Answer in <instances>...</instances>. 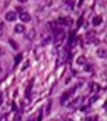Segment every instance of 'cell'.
I'll return each mask as SVG.
<instances>
[{
	"label": "cell",
	"mask_w": 107,
	"mask_h": 121,
	"mask_svg": "<svg viewBox=\"0 0 107 121\" xmlns=\"http://www.w3.org/2000/svg\"><path fill=\"white\" fill-rule=\"evenodd\" d=\"M35 30H30V31L28 32V34L26 35V37L29 39V40H34V37H35Z\"/></svg>",
	"instance_id": "9c48e42d"
},
{
	"label": "cell",
	"mask_w": 107,
	"mask_h": 121,
	"mask_svg": "<svg viewBox=\"0 0 107 121\" xmlns=\"http://www.w3.org/2000/svg\"><path fill=\"white\" fill-rule=\"evenodd\" d=\"M30 15L28 13H21L20 14V19L21 20L22 22H28L30 20Z\"/></svg>",
	"instance_id": "277c9868"
},
{
	"label": "cell",
	"mask_w": 107,
	"mask_h": 121,
	"mask_svg": "<svg viewBox=\"0 0 107 121\" xmlns=\"http://www.w3.org/2000/svg\"><path fill=\"white\" fill-rule=\"evenodd\" d=\"M102 17H101V16H96L93 17L92 19V23L94 26H99L100 24H101V22H102Z\"/></svg>",
	"instance_id": "ba28073f"
},
{
	"label": "cell",
	"mask_w": 107,
	"mask_h": 121,
	"mask_svg": "<svg viewBox=\"0 0 107 121\" xmlns=\"http://www.w3.org/2000/svg\"><path fill=\"white\" fill-rule=\"evenodd\" d=\"M0 53H1V49H0Z\"/></svg>",
	"instance_id": "d6986e66"
},
{
	"label": "cell",
	"mask_w": 107,
	"mask_h": 121,
	"mask_svg": "<svg viewBox=\"0 0 107 121\" xmlns=\"http://www.w3.org/2000/svg\"><path fill=\"white\" fill-rule=\"evenodd\" d=\"M97 115H93V116H91L88 119V121H97Z\"/></svg>",
	"instance_id": "4fadbf2b"
},
{
	"label": "cell",
	"mask_w": 107,
	"mask_h": 121,
	"mask_svg": "<svg viewBox=\"0 0 107 121\" xmlns=\"http://www.w3.org/2000/svg\"><path fill=\"white\" fill-rule=\"evenodd\" d=\"M3 27H2V25H1V26H0V36L3 35Z\"/></svg>",
	"instance_id": "5bb4252c"
},
{
	"label": "cell",
	"mask_w": 107,
	"mask_h": 121,
	"mask_svg": "<svg viewBox=\"0 0 107 121\" xmlns=\"http://www.w3.org/2000/svg\"><path fill=\"white\" fill-rule=\"evenodd\" d=\"M65 121H73V120H70V119H67V120H65Z\"/></svg>",
	"instance_id": "e0dca14e"
},
{
	"label": "cell",
	"mask_w": 107,
	"mask_h": 121,
	"mask_svg": "<svg viewBox=\"0 0 107 121\" xmlns=\"http://www.w3.org/2000/svg\"><path fill=\"white\" fill-rule=\"evenodd\" d=\"M14 30H15V32H16V33H19V34L23 33V32H25V26L21 24H17V25L15 26Z\"/></svg>",
	"instance_id": "52a82bcc"
},
{
	"label": "cell",
	"mask_w": 107,
	"mask_h": 121,
	"mask_svg": "<svg viewBox=\"0 0 107 121\" xmlns=\"http://www.w3.org/2000/svg\"><path fill=\"white\" fill-rule=\"evenodd\" d=\"M87 62V59L84 56H79L77 59V64L79 65H83V64H85Z\"/></svg>",
	"instance_id": "30bf717a"
},
{
	"label": "cell",
	"mask_w": 107,
	"mask_h": 121,
	"mask_svg": "<svg viewBox=\"0 0 107 121\" xmlns=\"http://www.w3.org/2000/svg\"><path fill=\"white\" fill-rule=\"evenodd\" d=\"M28 121H35V120H34V118H31V119H30Z\"/></svg>",
	"instance_id": "2e32d148"
},
{
	"label": "cell",
	"mask_w": 107,
	"mask_h": 121,
	"mask_svg": "<svg viewBox=\"0 0 107 121\" xmlns=\"http://www.w3.org/2000/svg\"><path fill=\"white\" fill-rule=\"evenodd\" d=\"M19 2H21V3H26L27 0H18Z\"/></svg>",
	"instance_id": "9a60e30c"
},
{
	"label": "cell",
	"mask_w": 107,
	"mask_h": 121,
	"mask_svg": "<svg viewBox=\"0 0 107 121\" xmlns=\"http://www.w3.org/2000/svg\"><path fill=\"white\" fill-rule=\"evenodd\" d=\"M96 54H97L98 57L101 58V59H105V58H106V55H107L106 49H104V48H100V49H97Z\"/></svg>",
	"instance_id": "5b68a950"
},
{
	"label": "cell",
	"mask_w": 107,
	"mask_h": 121,
	"mask_svg": "<svg viewBox=\"0 0 107 121\" xmlns=\"http://www.w3.org/2000/svg\"><path fill=\"white\" fill-rule=\"evenodd\" d=\"M65 36V32L63 30H59V31H57L55 35V39H54V45L57 47L60 46V45L63 43Z\"/></svg>",
	"instance_id": "6da1fadb"
},
{
	"label": "cell",
	"mask_w": 107,
	"mask_h": 121,
	"mask_svg": "<svg viewBox=\"0 0 107 121\" xmlns=\"http://www.w3.org/2000/svg\"><path fill=\"white\" fill-rule=\"evenodd\" d=\"M74 23V20L70 17H66L63 18V22L62 24L66 26H71Z\"/></svg>",
	"instance_id": "8992f818"
},
{
	"label": "cell",
	"mask_w": 107,
	"mask_h": 121,
	"mask_svg": "<svg viewBox=\"0 0 107 121\" xmlns=\"http://www.w3.org/2000/svg\"><path fill=\"white\" fill-rule=\"evenodd\" d=\"M9 43H10V45H11V46L13 47V49H18V45H17V43H16V42L14 41L13 40H11V39H10L9 40Z\"/></svg>",
	"instance_id": "7c38bea8"
},
{
	"label": "cell",
	"mask_w": 107,
	"mask_h": 121,
	"mask_svg": "<svg viewBox=\"0 0 107 121\" xmlns=\"http://www.w3.org/2000/svg\"><path fill=\"white\" fill-rule=\"evenodd\" d=\"M21 60H22V55H21V54H18L17 56L15 57V65L19 64V63L21 62Z\"/></svg>",
	"instance_id": "8fae6325"
},
{
	"label": "cell",
	"mask_w": 107,
	"mask_h": 121,
	"mask_svg": "<svg viewBox=\"0 0 107 121\" xmlns=\"http://www.w3.org/2000/svg\"><path fill=\"white\" fill-rule=\"evenodd\" d=\"M6 20L8 22H14L15 20L16 19V14L14 12H8L6 14V17H5Z\"/></svg>",
	"instance_id": "7a4b0ae2"
},
{
	"label": "cell",
	"mask_w": 107,
	"mask_h": 121,
	"mask_svg": "<svg viewBox=\"0 0 107 121\" xmlns=\"http://www.w3.org/2000/svg\"><path fill=\"white\" fill-rule=\"evenodd\" d=\"M1 71H2V68H1V66H0V73H1Z\"/></svg>",
	"instance_id": "ac0fdd59"
},
{
	"label": "cell",
	"mask_w": 107,
	"mask_h": 121,
	"mask_svg": "<svg viewBox=\"0 0 107 121\" xmlns=\"http://www.w3.org/2000/svg\"><path fill=\"white\" fill-rule=\"evenodd\" d=\"M47 29L48 30H51V31H54V30H57V22L55 21H52L50 22H47Z\"/></svg>",
	"instance_id": "3957f363"
}]
</instances>
